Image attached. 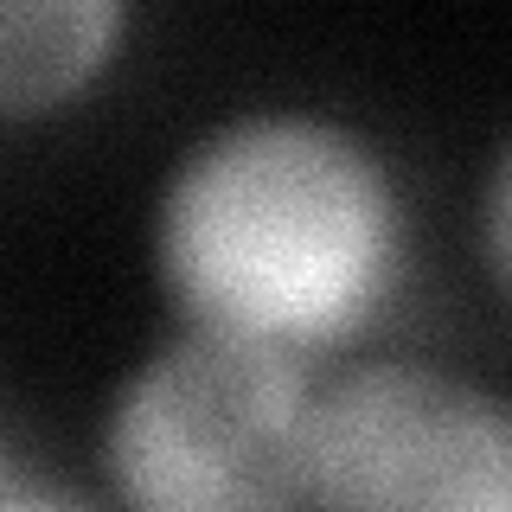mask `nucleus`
Masks as SVG:
<instances>
[{
    "mask_svg": "<svg viewBox=\"0 0 512 512\" xmlns=\"http://www.w3.org/2000/svg\"><path fill=\"white\" fill-rule=\"evenodd\" d=\"M154 269L186 327L308 359L397 288L404 199L365 135L308 109H250L199 135L154 205Z\"/></svg>",
    "mask_w": 512,
    "mask_h": 512,
    "instance_id": "obj_1",
    "label": "nucleus"
},
{
    "mask_svg": "<svg viewBox=\"0 0 512 512\" xmlns=\"http://www.w3.org/2000/svg\"><path fill=\"white\" fill-rule=\"evenodd\" d=\"M301 359L180 327L109 404L103 468L128 512H308Z\"/></svg>",
    "mask_w": 512,
    "mask_h": 512,
    "instance_id": "obj_2",
    "label": "nucleus"
},
{
    "mask_svg": "<svg viewBox=\"0 0 512 512\" xmlns=\"http://www.w3.org/2000/svg\"><path fill=\"white\" fill-rule=\"evenodd\" d=\"M308 512H512V416L423 359H372L314 391Z\"/></svg>",
    "mask_w": 512,
    "mask_h": 512,
    "instance_id": "obj_3",
    "label": "nucleus"
},
{
    "mask_svg": "<svg viewBox=\"0 0 512 512\" xmlns=\"http://www.w3.org/2000/svg\"><path fill=\"white\" fill-rule=\"evenodd\" d=\"M128 7L116 0H13L0 13V116L32 122L71 103L116 58Z\"/></svg>",
    "mask_w": 512,
    "mask_h": 512,
    "instance_id": "obj_4",
    "label": "nucleus"
},
{
    "mask_svg": "<svg viewBox=\"0 0 512 512\" xmlns=\"http://www.w3.org/2000/svg\"><path fill=\"white\" fill-rule=\"evenodd\" d=\"M480 244H487V263L500 276V288L512 295V141L500 148V160L487 173V192H480Z\"/></svg>",
    "mask_w": 512,
    "mask_h": 512,
    "instance_id": "obj_5",
    "label": "nucleus"
},
{
    "mask_svg": "<svg viewBox=\"0 0 512 512\" xmlns=\"http://www.w3.org/2000/svg\"><path fill=\"white\" fill-rule=\"evenodd\" d=\"M0 512H96V506L71 500V493H32L26 480L7 468V500H0Z\"/></svg>",
    "mask_w": 512,
    "mask_h": 512,
    "instance_id": "obj_6",
    "label": "nucleus"
}]
</instances>
